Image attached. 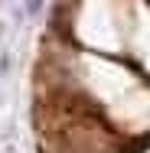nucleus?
<instances>
[{
    "mask_svg": "<svg viewBox=\"0 0 150 153\" xmlns=\"http://www.w3.org/2000/svg\"><path fill=\"white\" fill-rule=\"evenodd\" d=\"M43 3H46V0H23V7H26V13H30V16H36V13L43 10Z\"/></svg>",
    "mask_w": 150,
    "mask_h": 153,
    "instance_id": "f257e3e1",
    "label": "nucleus"
}]
</instances>
